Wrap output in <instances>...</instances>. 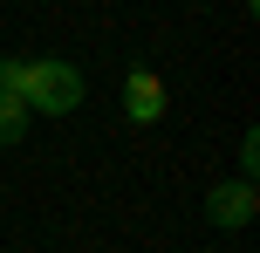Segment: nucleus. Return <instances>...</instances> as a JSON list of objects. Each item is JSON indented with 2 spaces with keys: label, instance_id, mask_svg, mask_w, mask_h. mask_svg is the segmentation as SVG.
Returning a JSON list of instances; mask_svg holds the SVG:
<instances>
[{
  "label": "nucleus",
  "instance_id": "1",
  "mask_svg": "<svg viewBox=\"0 0 260 253\" xmlns=\"http://www.w3.org/2000/svg\"><path fill=\"white\" fill-rule=\"evenodd\" d=\"M0 96L27 103V117H76L89 82L76 62H55V55H0Z\"/></svg>",
  "mask_w": 260,
  "mask_h": 253
},
{
  "label": "nucleus",
  "instance_id": "2",
  "mask_svg": "<svg viewBox=\"0 0 260 253\" xmlns=\"http://www.w3.org/2000/svg\"><path fill=\"white\" fill-rule=\"evenodd\" d=\"M206 219L219 233H240L260 219V185H247V178H219V185L206 192Z\"/></svg>",
  "mask_w": 260,
  "mask_h": 253
},
{
  "label": "nucleus",
  "instance_id": "3",
  "mask_svg": "<svg viewBox=\"0 0 260 253\" xmlns=\"http://www.w3.org/2000/svg\"><path fill=\"white\" fill-rule=\"evenodd\" d=\"M123 117L137 123V130L165 123V76H157V68H130L123 76Z\"/></svg>",
  "mask_w": 260,
  "mask_h": 253
},
{
  "label": "nucleus",
  "instance_id": "4",
  "mask_svg": "<svg viewBox=\"0 0 260 253\" xmlns=\"http://www.w3.org/2000/svg\"><path fill=\"white\" fill-rule=\"evenodd\" d=\"M35 130V117H27V103H14V96H0V151H14L21 137Z\"/></svg>",
  "mask_w": 260,
  "mask_h": 253
},
{
  "label": "nucleus",
  "instance_id": "5",
  "mask_svg": "<svg viewBox=\"0 0 260 253\" xmlns=\"http://www.w3.org/2000/svg\"><path fill=\"white\" fill-rule=\"evenodd\" d=\"M240 178H247V185L260 178V137H253V130L240 137Z\"/></svg>",
  "mask_w": 260,
  "mask_h": 253
}]
</instances>
